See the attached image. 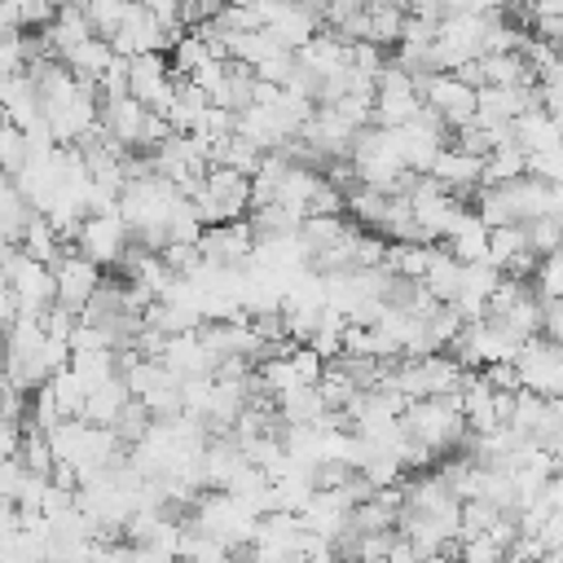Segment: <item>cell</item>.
Segmentation results:
<instances>
[{
  "label": "cell",
  "instance_id": "1",
  "mask_svg": "<svg viewBox=\"0 0 563 563\" xmlns=\"http://www.w3.org/2000/svg\"><path fill=\"white\" fill-rule=\"evenodd\" d=\"M400 427L409 440H418L431 453H453L466 440V418H462L457 400H449V396L409 400V409L400 413Z\"/></svg>",
  "mask_w": 563,
  "mask_h": 563
},
{
  "label": "cell",
  "instance_id": "2",
  "mask_svg": "<svg viewBox=\"0 0 563 563\" xmlns=\"http://www.w3.org/2000/svg\"><path fill=\"white\" fill-rule=\"evenodd\" d=\"M515 369H519V391H532L541 400L563 396V347L550 339H528L515 347Z\"/></svg>",
  "mask_w": 563,
  "mask_h": 563
},
{
  "label": "cell",
  "instance_id": "3",
  "mask_svg": "<svg viewBox=\"0 0 563 563\" xmlns=\"http://www.w3.org/2000/svg\"><path fill=\"white\" fill-rule=\"evenodd\" d=\"M123 383L132 391V400H141L158 422L163 418H180V378L172 369H163V361H132L123 369Z\"/></svg>",
  "mask_w": 563,
  "mask_h": 563
},
{
  "label": "cell",
  "instance_id": "4",
  "mask_svg": "<svg viewBox=\"0 0 563 563\" xmlns=\"http://www.w3.org/2000/svg\"><path fill=\"white\" fill-rule=\"evenodd\" d=\"M128 97H136L150 114H163L176 106V79L167 66V53H141L128 57Z\"/></svg>",
  "mask_w": 563,
  "mask_h": 563
},
{
  "label": "cell",
  "instance_id": "5",
  "mask_svg": "<svg viewBox=\"0 0 563 563\" xmlns=\"http://www.w3.org/2000/svg\"><path fill=\"white\" fill-rule=\"evenodd\" d=\"M413 88H418L422 106H431V110L444 119L449 132H457V128H466V123L475 119V88L462 84L453 70L422 75V79H413Z\"/></svg>",
  "mask_w": 563,
  "mask_h": 563
},
{
  "label": "cell",
  "instance_id": "6",
  "mask_svg": "<svg viewBox=\"0 0 563 563\" xmlns=\"http://www.w3.org/2000/svg\"><path fill=\"white\" fill-rule=\"evenodd\" d=\"M75 251L88 264H97V268H114L123 260V251H128V224L119 220V211H110V216H84L79 238H75Z\"/></svg>",
  "mask_w": 563,
  "mask_h": 563
},
{
  "label": "cell",
  "instance_id": "7",
  "mask_svg": "<svg viewBox=\"0 0 563 563\" xmlns=\"http://www.w3.org/2000/svg\"><path fill=\"white\" fill-rule=\"evenodd\" d=\"M53 282H57V303L79 317V312L88 308V299L101 290V268L88 264L79 251H66V255L53 264Z\"/></svg>",
  "mask_w": 563,
  "mask_h": 563
},
{
  "label": "cell",
  "instance_id": "8",
  "mask_svg": "<svg viewBox=\"0 0 563 563\" xmlns=\"http://www.w3.org/2000/svg\"><path fill=\"white\" fill-rule=\"evenodd\" d=\"M251 246H255V233H251L246 220L207 224L202 238H198V255L207 264H224V268H246L251 264Z\"/></svg>",
  "mask_w": 563,
  "mask_h": 563
},
{
  "label": "cell",
  "instance_id": "9",
  "mask_svg": "<svg viewBox=\"0 0 563 563\" xmlns=\"http://www.w3.org/2000/svg\"><path fill=\"white\" fill-rule=\"evenodd\" d=\"M145 114H150V110H145L136 97H119V101H106V106H101L97 123H101V132H106L119 150H141Z\"/></svg>",
  "mask_w": 563,
  "mask_h": 563
},
{
  "label": "cell",
  "instance_id": "10",
  "mask_svg": "<svg viewBox=\"0 0 563 563\" xmlns=\"http://www.w3.org/2000/svg\"><path fill=\"white\" fill-rule=\"evenodd\" d=\"M479 167H484V158H471V154H462L457 145H444V150L435 154V163H431L427 176H435L453 198L466 202V198L479 189Z\"/></svg>",
  "mask_w": 563,
  "mask_h": 563
},
{
  "label": "cell",
  "instance_id": "11",
  "mask_svg": "<svg viewBox=\"0 0 563 563\" xmlns=\"http://www.w3.org/2000/svg\"><path fill=\"white\" fill-rule=\"evenodd\" d=\"M440 246H444L457 264H479V260L488 255V224L475 216V207H462Z\"/></svg>",
  "mask_w": 563,
  "mask_h": 563
},
{
  "label": "cell",
  "instance_id": "12",
  "mask_svg": "<svg viewBox=\"0 0 563 563\" xmlns=\"http://www.w3.org/2000/svg\"><path fill=\"white\" fill-rule=\"evenodd\" d=\"M158 361H163V369H172L180 383H185V378H211V369H216L194 330H189V334H172Z\"/></svg>",
  "mask_w": 563,
  "mask_h": 563
},
{
  "label": "cell",
  "instance_id": "13",
  "mask_svg": "<svg viewBox=\"0 0 563 563\" xmlns=\"http://www.w3.org/2000/svg\"><path fill=\"white\" fill-rule=\"evenodd\" d=\"M40 35H44L48 53L62 62L70 48H79L84 40H92V26H88V18H84V9H79V4H57L53 22H48Z\"/></svg>",
  "mask_w": 563,
  "mask_h": 563
},
{
  "label": "cell",
  "instance_id": "14",
  "mask_svg": "<svg viewBox=\"0 0 563 563\" xmlns=\"http://www.w3.org/2000/svg\"><path fill=\"white\" fill-rule=\"evenodd\" d=\"M519 176H528V150L510 136V141H501V145L488 150V158H484V167H479V189L510 185V180H519Z\"/></svg>",
  "mask_w": 563,
  "mask_h": 563
},
{
  "label": "cell",
  "instance_id": "15",
  "mask_svg": "<svg viewBox=\"0 0 563 563\" xmlns=\"http://www.w3.org/2000/svg\"><path fill=\"white\" fill-rule=\"evenodd\" d=\"M114 62V48H110V40H101V35H92V40H84L79 48H70L66 57H62V66L79 79V84H92L97 88V79L106 75V66Z\"/></svg>",
  "mask_w": 563,
  "mask_h": 563
},
{
  "label": "cell",
  "instance_id": "16",
  "mask_svg": "<svg viewBox=\"0 0 563 563\" xmlns=\"http://www.w3.org/2000/svg\"><path fill=\"white\" fill-rule=\"evenodd\" d=\"M251 88H255V70L242 66V62H224V75L211 88V106H220L229 114H242L251 106Z\"/></svg>",
  "mask_w": 563,
  "mask_h": 563
},
{
  "label": "cell",
  "instance_id": "17",
  "mask_svg": "<svg viewBox=\"0 0 563 563\" xmlns=\"http://www.w3.org/2000/svg\"><path fill=\"white\" fill-rule=\"evenodd\" d=\"M273 409H277L282 427H317L325 418V400H321L317 387H295V391L277 396Z\"/></svg>",
  "mask_w": 563,
  "mask_h": 563
},
{
  "label": "cell",
  "instance_id": "18",
  "mask_svg": "<svg viewBox=\"0 0 563 563\" xmlns=\"http://www.w3.org/2000/svg\"><path fill=\"white\" fill-rule=\"evenodd\" d=\"M325 176L317 172V167H286V176L277 180V207H286V211H295V216H308V202H312V194H317V185H321Z\"/></svg>",
  "mask_w": 563,
  "mask_h": 563
},
{
  "label": "cell",
  "instance_id": "19",
  "mask_svg": "<svg viewBox=\"0 0 563 563\" xmlns=\"http://www.w3.org/2000/svg\"><path fill=\"white\" fill-rule=\"evenodd\" d=\"M132 400V391H128V383H123V374L119 378H110V383H101V387H92L88 391V400H84V422H92V427H110L114 418H119V409Z\"/></svg>",
  "mask_w": 563,
  "mask_h": 563
},
{
  "label": "cell",
  "instance_id": "20",
  "mask_svg": "<svg viewBox=\"0 0 563 563\" xmlns=\"http://www.w3.org/2000/svg\"><path fill=\"white\" fill-rule=\"evenodd\" d=\"M515 141L528 150V154H550L563 145V132L554 128V119L545 110H528L515 119Z\"/></svg>",
  "mask_w": 563,
  "mask_h": 563
},
{
  "label": "cell",
  "instance_id": "21",
  "mask_svg": "<svg viewBox=\"0 0 563 563\" xmlns=\"http://www.w3.org/2000/svg\"><path fill=\"white\" fill-rule=\"evenodd\" d=\"M422 286H427V295L435 299V303H453L457 299V290H462V264L435 242V255H431V268L422 273Z\"/></svg>",
  "mask_w": 563,
  "mask_h": 563
},
{
  "label": "cell",
  "instance_id": "22",
  "mask_svg": "<svg viewBox=\"0 0 563 563\" xmlns=\"http://www.w3.org/2000/svg\"><path fill=\"white\" fill-rule=\"evenodd\" d=\"M18 246H22V255H31V260H40V264H48V268H53L66 251H75V246H66V242L57 238V229L48 224V216H35V220L26 224V233H22Z\"/></svg>",
  "mask_w": 563,
  "mask_h": 563
},
{
  "label": "cell",
  "instance_id": "23",
  "mask_svg": "<svg viewBox=\"0 0 563 563\" xmlns=\"http://www.w3.org/2000/svg\"><path fill=\"white\" fill-rule=\"evenodd\" d=\"M400 26H405V9H400V4H391V0H374V4H365V40H369V44H378V48H396Z\"/></svg>",
  "mask_w": 563,
  "mask_h": 563
},
{
  "label": "cell",
  "instance_id": "24",
  "mask_svg": "<svg viewBox=\"0 0 563 563\" xmlns=\"http://www.w3.org/2000/svg\"><path fill=\"white\" fill-rule=\"evenodd\" d=\"M216 53H211V44H207V35H198V31H185L172 48H167V66H172V79H189L198 66H207ZM220 62V57H216Z\"/></svg>",
  "mask_w": 563,
  "mask_h": 563
},
{
  "label": "cell",
  "instance_id": "25",
  "mask_svg": "<svg viewBox=\"0 0 563 563\" xmlns=\"http://www.w3.org/2000/svg\"><path fill=\"white\" fill-rule=\"evenodd\" d=\"M35 216H40V211H35V207L22 198V189L9 180V185L0 189V229H4V238H9V242H22V233H26V224H31Z\"/></svg>",
  "mask_w": 563,
  "mask_h": 563
},
{
  "label": "cell",
  "instance_id": "26",
  "mask_svg": "<svg viewBox=\"0 0 563 563\" xmlns=\"http://www.w3.org/2000/svg\"><path fill=\"white\" fill-rule=\"evenodd\" d=\"M48 391H53V400H57V413L62 418H79L84 413V400H88V387L79 383V374L66 365V369H57L53 378H48Z\"/></svg>",
  "mask_w": 563,
  "mask_h": 563
},
{
  "label": "cell",
  "instance_id": "27",
  "mask_svg": "<svg viewBox=\"0 0 563 563\" xmlns=\"http://www.w3.org/2000/svg\"><path fill=\"white\" fill-rule=\"evenodd\" d=\"M519 251H528V233H523V224H501V229H488V264L501 273Z\"/></svg>",
  "mask_w": 563,
  "mask_h": 563
},
{
  "label": "cell",
  "instance_id": "28",
  "mask_svg": "<svg viewBox=\"0 0 563 563\" xmlns=\"http://www.w3.org/2000/svg\"><path fill=\"white\" fill-rule=\"evenodd\" d=\"M128 9H132V0H88V4H84V18H88L92 35L110 40V35H114V31L123 26Z\"/></svg>",
  "mask_w": 563,
  "mask_h": 563
},
{
  "label": "cell",
  "instance_id": "29",
  "mask_svg": "<svg viewBox=\"0 0 563 563\" xmlns=\"http://www.w3.org/2000/svg\"><path fill=\"white\" fill-rule=\"evenodd\" d=\"M150 427H154V413H150L141 400H128V405L119 409V418L110 422V431L123 440V449H132V444H136V440H141Z\"/></svg>",
  "mask_w": 563,
  "mask_h": 563
},
{
  "label": "cell",
  "instance_id": "30",
  "mask_svg": "<svg viewBox=\"0 0 563 563\" xmlns=\"http://www.w3.org/2000/svg\"><path fill=\"white\" fill-rule=\"evenodd\" d=\"M523 233H528V251H532L537 260L563 251V224H559L554 216H537V220H528Z\"/></svg>",
  "mask_w": 563,
  "mask_h": 563
},
{
  "label": "cell",
  "instance_id": "31",
  "mask_svg": "<svg viewBox=\"0 0 563 563\" xmlns=\"http://www.w3.org/2000/svg\"><path fill=\"white\" fill-rule=\"evenodd\" d=\"M457 563H506V545L493 532H475V537H457Z\"/></svg>",
  "mask_w": 563,
  "mask_h": 563
},
{
  "label": "cell",
  "instance_id": "32",
  "mask_svg": "<svg viewBox=\"0 0 563 563\" xmlns=\"http://www.w3.org/2000/svg\"><path fill=\"white\" fill-rule=\"evenodd\" d=\"M506 515L493 506V501H484V497H471V501H462V532L457 537H475V532H493L497 523H501Z\"/></svg>",
  "mask_w": 563,
  "mask_h": 563
},
{
  "label": "cell",
  "instance_id": "33",
  "mask_svg": "<svg viewBox=\"0 0 563 563\" xmlns=\"http://www.w3.org/2000/svg\"><path fill=\"white\" fill-rule=\"evenodd\" d=\"M26 167V132L0 119V172L18 176Z\"/></svg>",
  "mask_w": 563,
  "mask_h": 563
},
{
  "label": "cell",
  "instance_id": "34",
  "mask_svg": "<svg viewBox=\"0 0 563 563\" xmlns=\"http://www.w3.org/2000/svg\"><path fill=\"white\" fill-rule=\"evenodd\" d=\"M22 466L31 471V475H40V479H48V471H53V449H48V440H44V431H31L26 427V435H22Z\"/></svg>",
  "mask_w": 563,
  "mask_h": 563
},
{
  "label": "cell",
  "instance_id": "35",
  "mask_svg": "<svg viewBox=\"0 0 563 563\" xmlns=\"http://www.w3.org/2000/svg\"><path fill=\"white\" fill-rule=\"evenodd\" d=\"M532 290L541 299H563V251L537 260V273H532Z\"/></svg>",
  "mask_w": 563,
  "mask_h": 563
},
{
  "label": "cell",
  "instance_id": "36",
  "mask_svg": "<svg viewBox=\"0 0 563 563\" xmlns=\"http://www.w3.org/2000/svg\"><path fill=\"white\" fill-rule=\"evenodd\" d=\"M119 97H128V57H114L110 66H106V75L97 79V101L106 106V101H119Z\"/></svg>",
  "mask_w": 563,
  "mask_h": 563
},
{
  "label": "cell",
  "instance_id": "37",
  "mask_svg": "<svg viewBox=\"0 0 563 563\" xmlns=\"http://www.w3.org/2000/svg\"><path fill=\"white\" fill-rule=\"evenodd\" d=\"M290 365H295V378H299L303 387H317L321 374H325V361H321L308 343H295V347H290Z\"/></svg>",
  "mask_w": 563,
  "mask_h": 563
},
{
  "label": "cell",
  "instance_id": "38",
  "mask_svg": "<svg viewBox=\"0 0 563 563\" xmlns=\"http://www.w3.org/2000/svg\"><path fill=\"white\" fill-rule=\"evenodd\" d=\"M308 216H347V194L334 189L330 180H321L317 194H312V202H308Z\"/></svg>",
  "mask_w": 563,
  "mask_h": 563
},
{
  "label": "cell",
  "instance_id": "39",
  "mask_svg": "<svg viewBox=\"0 0 563 563\" xmlns=\"http://www.w3.org/2000/svg\"><path fill=\"white\" fill-rule=\"evenodd\" d=\"M26 479H31V471L22 466V457L0 462V501H13V506H18V497H22Z\"/></svg>",
  "mask_w": 563,
  "mask_h": 563
},
{
  "label": "cell",
  "instance_id": "40",
  "mask_svg": "<svg viewBox=\"0 0 563 563\" xmlns=\"http://www.w3.org/2000/svg\"><path fill=\"white\" fill-rule=\"evenodd\" d=\"M75 312H66L62 303H53L44 317H40V330H44V339H53V343H70V330H75Z\"/></svg>",
  "mask_w": 563,
  "mask_h": 563
},
{
  "label": "cell",
  "instance_id": "41",
  "mask_svg": "<svg viewBox=\"0 0 563 563\" xmlns=\"http://www.w3.org/2000/svg\"><path fill=\"white\" fill-rule=\"evenodd\" d=\"M479 374H484V383H488L493 391H519V369H515V361H497V365H484Z\"/></svg>",
  "mask_w": 563,
  "mask_h": 563
},
{
  "label": "cell",
  "instance_id": "42",
  "mask_svg": "<svg viewBox=\"0 0 563 563\" xmlns=\"http://www.w3.org/2000/svg\"><path fill=\"white\" fill-rule=\"evenodd\" d=\"M541 339L563 347V299H541Z\"/></svg>",
  "mask_w": 563,
  "mask_h": 563
},
{
  "label": "cell",
  "instance_id": "43",
  "mask_svg": "<svg viewBox=\"0 0 563 563\" xmlns=\"http://www.w3.org/2000/svg\"><path fill=\"white\" fill-rule=\"evenodd\" d=\"M163 31H172V26H180V0H136Z\"/></svg>",
  "mask_w": 563,
  "mask_h": 563
},
{
  "label": "cell",
  "instance_id": "44",
  "mask_svg": "<svg viewBox=\"0 0 563 563\" xmlns=\"http://www.w3.org/2000/svg\"><path fill=\"white\" fill-rule=\"evenodd\" d=\"M22 435H26V427H22V422L0 418V462H9V457H18V453H22Z\"/></svg>",
  "mask_w": 563,
  "mask_h": 563
},
{
  "label": "cell",
  "instance_id": "45",
  "mask_svg": "<svg viewBox=\"0 0 563 563\" xmlns=\"http://www.w3.org/2000/svg\"><path fill=\"white\" fill-rule=\"evenodd\" d=\"M523 22L528 18H563V0H523Z\"/></svg>",
  "mask_w": 563,
  "mask_h": 563
},
{
  "label": "cell",
  "instance_id": "46",
  "mask_svg": "<svg viewBox=\"0 0 563 563\" xmlns=\"http://www.w3.org/2000/svg\"><path fill=\"white\" fill-rule=\"evenodd\" d=\"M132 563H176V559L154 550V545H132Z\"/></svg>",
  "mask_w": 563,
  "mask_h": 563
},
{
  "label": "cell",
  "instance_id": "47",
  "mask_svg": "<svg viewBox=\"0 0 563 563\" xmlns=\"http://www.w3.org/2000/svg\"><path fill=\"white\" fill-rule=\"evenodd\" d=\"M545 114H550V119H554V128L563 132V101H559V106H545Z\"/></svg>",
  "mask_w": 563,
  "mask_h": 563
},
{
  "label": "cell",
  "instance_id": "48",
  "mask_svg": "<svg viewBox=\"0 0 563 563\" xmlns=\"http://www.w3.org/2000/svg\"><path fill=\"white\" fill-rule=\"evenodd\" d=\"M418 563H457L449 550H440V554H427V559H418Z\"/></svg>",
  "mask_w": 563,
  "mask_h": 563
},
{
  "label": "cell",
  "instance_id": "49",
  "mask_svg": "<svg viewBox=\"0 0 563 563\" xmlns=\"http://www.w3.org/2000/svg\"><path fill=\"white\" fill-rule=\"evenodd\" d=\"M207 4H211V13H216V9H224V4H229V0H207Z\"/></svg>",
  "mask_w": 563,
  "mask_h": 563
}]
</instances>
